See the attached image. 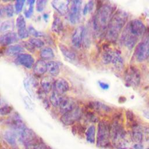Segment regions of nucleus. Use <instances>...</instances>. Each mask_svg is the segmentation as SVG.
Masks as SVG:
<instances>
[{"mask_svg": "<svg viewBox=\"0 0 149 149\" xmlns=\"http://www.w3.org/2000/svg\"><path fill=\"white\" fill-rule=\"evenodd\" d=\"M24 51V48L19 44L11 45L9 46L5 50V53L7 55L10 56H17L20 54H22Z\"/></svg>", "mask_w": 149, "mask_h": 149, "instance_id": "20", "label": "nucleus"}, {"mask_svg": "<svg viewBox=\"0 0 149 149\" xmlns=\"http://www.w3.org/2000/svg\"><path fill=\"white\" fill-rule=\"evenodd\" d=\"M134 57L138 62H141L149 58V33H146L135 47Z\"/></svg>", "mask_w": 149, "mask_h": 149, "instance_id": "5", "label": "nucleus"}, {"mask_svg": "<svg viewBox=\"0 0 149 149\" xmlns=\"http://www.w3.org/2000/svg\"><path fill=\"white\" fill-rule=\"evenodd\" d=\"M89 107L99 112H109L111 110L110 107L99 101L90 102L89 104Z\"/></svg>", "mask_w": 149, "mask_h": 149, "instance_id": "18", "label": "nucleus"}, {"mask_svg": "<svg viewBox=\"0 0 149 149\" xmlns=\"http://www.w3.org/2000/svg\"><path fill=\"white\" fill-rule=\"evenodd\" d=\"M86 31L85 27L83 26H78L74 31L72 36V43L77 48H79L83 42Z\"/></svg>", "mask_w": 149, "mask_h": 149, "instance_id": "10", "label": "nucleus"}, {"mask_svg": "<svg viewBox=\"0 0 149 149\" xmlns=\"http://www.w3.org/2000/svg\"><path fill=\"white\" fill-rule=\"evenodd\" d=\"M34 84L33 81L30 80L29 78H26L24 80V86L25 87V89L26 91L28 92L29 95L31 97H34V93L33 92V84Z\"/></svg>", "mask_w": 149, "mask_h": 149, "instance_id": "33", "label": "nucleus"}, {"mask_svg": "<svg viewBox=\"0 0 149 149\" xmlns=\"http://www.w3.org/2000/svg\"><path fill=\"white\" fill-rule=\"evenodd\" d=\"M146 33V27L139 19H134L129 21L120 34V42L127 48H133L140 39L142 38Z\"/></svg>", "mask_w": 149, "mask_h": 149, "instance_id": "1", "label": "nucleus"}, {"mask_svg": "<svg viewBox=\"0 0 149 149\" xmlns=\"http://www.w3.org/2000/svg\"><path fill=\"white\" fill-rule=\"evenodd\" d=\"M33 72L36 75L41 76L47 72V63L44 60H38L33 67Z\"/></svg>", "mask_w": 149, "mask_h": 149, "instance_id": "16", "label": "nucleus"}, {"mask_svg": "<svg viewBox=\"0 0 149 149\" xmlns=\"http://www.w3.org/2000/svg\"><path fill=\"white\" fill-rule=\"evenodd\" d=\"M145 15H146L148 17H149V10H146L145 11Z\"/></svg>", "mask_w": 149, "mask_h": 149, "instance_id": "47", "label": "nucleus"}, {"mask_svg": "<svg viewBox=\"0 0 149 149\" xmlns=\"http://www.w3.org/2000/svg\"><path fill=\"white\" fill-rule=\"evenodd\" d=\"M12 111V107L3 100L0 98V115H7Z\"/></svg>", "mask_w": 149, "mask_h": 149, "instance_id": "27", "label": "nucleus"}, {"mask_svg": "<svg viewBox=\"0 0 149 149\" xmlns=\"http://www.w3.org/2000/svg\"><path fill=\"white\" fill-rule=\"evenodd\" d=\"M101 57L102 62L105 64H111L119 70L123 68V59L119 51L106 48L102 52Z\"/></svg>", "mask_w": 149, "mask_h": 149, "instance_id": "4", "label": "nucleus"}, {"mask_svg": "<svg viewBox=\"0 0 149 149\" xmlns=\"http://www.w3.org/2000/svg\"><path fill=\"white\" fill-rule=\"evenodd\" d=\"M63 98L64 97L62 96V95L59 94L56 92L53 91L50 95L49 101L53 106L58 107H59Z\"/></svg>", "mask_w": 149, "mask_h": 149, "instance_id": "25", "label": "nucleus"}, {"mask_svg": "<svg viewBox=\"0 0 149 149\" xmlns=\"http://www.w3.org/2000/svg\"><path fill=\"white\" fill-rule=\"evenodd\" d=\"M81 3L82 1L78 0L71 2L69 10V19L72 24H76L80 20Z\"/></svg>", "mask_w": 149, "mask_h": 149, "instance_id": "9", "label": "nucleus"}, {"mask_svg": "<svg viewBox=\"0 0 149 149\" xmlns=\"http://www.w3.org/2000/svg\"><path fill=\"white\" fill-rule=\"evenodd\" d=\"M26 149H49V147L45 144L36 140L26 145Z\"/></svg>", "mask_w": 149, "mask_h": 149, "instance_id": "28", "label": "nucleus"}, {"mask_svg": "<svg viewBox=\"0 0 149 149\" xmlns=\"http://www.w3.org/2000/svg\"><path fill=\"white\" fill-rule=\"evenodd\" d=\"M4 11H5V15L9 17H12L14 15V13L15 12V8L11 4H8L6 6H5Z\"/></svg>", "mask_w": 149, "mask_h": 149, "instance_id": "35", "label": "nucleus"}, {"mask_svg": "<svg viewBox=\"0 0 149 149\" xmlns=\"http://www.w3.org/2000/svg\"><path fill=\"white\" fill-rule=\"evenodd\" d=\"M134 149H142L143 146L141 143H136L133 146Z\"/></svg>", "mask_w": 149, "mask_h": 149, "instance_id": "44", "label": "nucleus"}, {"mask_svg": "<svg viewBox=\"0 0 149 149\" xmlns=\"http://www.w3.org/2000/svg\"><path fill=\"white\" fill-rule=\"evenodd\" d=\"M19 40L17 33L10 31L2 34L0 36V45L8 46L11 45Z\"/></svg>", "mask_w": 149, "mask_h": 149, "instance_id": "11", "label": "nucleus"}, {"mask_svg": "<svg viewBox=\"0 0 149 149\" xmlns=\"http://www.w3.org/2000/svg\"><path fill=\"white\" fill-rule=\"evenodd\" d=\"M69 83L64 79L59 78L55 80L54 83L53 91L62 95L69 90Z\"/></svg>", "mask_w": 149, "mask_h": 149, "instance_id": "14", "label": "nucleus"}, {"mask_svg": "<svg viewBox=\"0 0 149 149\" xmlns=\"http://www.w3.org/2000/svg\"><path fill=\"white\" fill-rule=\"evenodd\" d=\"M115 12L114 6L111 4H104L99 7L93 17V26L97 33L106 32L108 26Z\"/></svg>", "mask_w": 149, "mask_h": 149, "instance_id": "3", "label": "nucleus"}, {"mask_svg": "<svg viewBox=\"0 0 149 149\" xmlns=\"http://www.w3.org/2000/svg\"><path fill=\"white\" fill-rule=\"evenodd\" d=\"M5 15V11H4V6H0V17L3 16Z\"/></svg>", "mask_w": 149, "mask_h": 149, "instance_id": "45", "label": "nucleus"}, {"mask_svg": "<svg viewBox=\"0 0 149 149\" xmlns=\"http://www.w3.org/2000/svg\"><path fill=\"white\" fill-rule=\"evenodd\" d=\"M95 136V127L94 125L90 126L86 132V140L90 143H94Z\"/></svg>", "mask_w": 149, "mask_h": 149, "instance_id": "29", "label": "nucleus"}, {"mask_svg": "<svg viewBox=\"0 0 149 149\" xmlns=\"http://www.w3.org/2000/svg\"><path fill=\"white\" fill-rule=\"evenodd\" d=\"M143 139L147 142L149 143V127L144 129L143 131Z\"/></svg>", "mask_w": 149, "mask_h": 149, "instance_id": "42", "label": "nucleus"}, {"mask_svg": "<svg viewBox=\"0 0 149 149\" xmlns=\"http://www.w3.org/2000/svg\"><path fill=\"white\" fill-rule=\"evenodd\" d=\"M16 27L17 31L26 29V23L24 17L22 15H19L16 20Z\"/></svg>", "mask_w": 149, "mask_h": 149, "instance_id": "32", "label": "nucleus"}, {"mask_svg": "<svg viewBox=\"0 0 149 149\" xmlns=\"http://www.w3.org/2000/svg\"><path fill=\"white\" fill-rule=\"evenodd\" d=\"M47 1L46 0H38L36 2V9L37 12H42L47 5Z\"/></svg>", "mask_w": 149, "mask_h": 149, "instance_id": "36", "label": "nucleus"}, {"mask_svg": "<svg viewBox=\"0 0 149 149\" xmlns=\"http://www.w3.org/2000/svg\"><path fill=\"white\" fill-rule=\"evenodd\" d=\"M17 34L19 38H21V39L26 38L29 36V33L27 29L24 30H18L17 32Z\"/></svg>", "mask_w": 149, "mask_h": 149, "instance_id": "40", "label": "nucleus"}, {"mask_svg": "<svg viewBox=\"0 0 149 149\" xmlns=\"http://www.w3.org/2000/svg\"><path fill=\"white\" fill-rule=\"evenodd\" d=\"M143 115L147 119L149 120V109H145L143 111Z\"/></svg>", "mask_w": 149, "mask_h": 149, "instance_id": "43", "label": "nucleus"}, {"mask_svg": "<svg viewBox=\"0 0 149 149\" xmlns=\"http://www.w3.org/2000/svg\"><path fill=\"white\" fill-rule=\"evenodd\" d=\"M28 31H29V35L30 34L35 38L41 37H42L44 36V34L42 32L38 31L37 30H36L35 28H34L31 26H29V27L28 29Z\"/></svg>", "mask_w": 149, "mask_h": 149, "instance_id": "38", "label": "nucleus"}, {"mask_svg": "<svg viewBox=\"0 0 149 149\" xmlns=\"http://www.w3.org/2000/svg\"><path fill=\"white\" fill-rule=\"evenodd\" d=\"M127 19L128 13L124 10L115 11L105 32V38L108 41L113 42L117 40L127 23Z\"/></svg>", "mask_w": 149, "mask_h": 149, "instance_id": "2", "label": "nucleus"}, {"mask_svg": "<svg viewBox=\"0 0 149 149\" xmlns=\"http://www.w3.org/2000/svg\"><path fill=\"white\" fill-rule=\"evenodd\" d=\"M16 61L22 66L30 69L33 67L34 65V58L29 54L22 53L16 56Z\"/></svg>", "mask_w": 149, "mask_h": 149, "instance_id": "12", "label": "nucleus"}, {"mask_svg": "<svg viewBox=\"0 0 149 149\" xmlns=\"http://www.w3.org/2000/svg\"><path fill=\"white\" fill-rule=\"evenodd\" d=\"M82 115V111L79 107L62 114L61 117V122L65 125H71L80 119Z\"/></svg>", "mask_w": 149, "mask_h": 149, "instance_id": "8", "label": "nucleus"}, {"mask_svg": "<svg viewBox=\"0 0 149 149\" xmlns=\"http://www.w3.org/2000/svg\"><path fill=\"white\" fill-rule=\"evenodd\" d=\"M94 3L93 1L88 2L84 6L83 9V13L84 15H87L88 13L91 12L94 8Z\"/></svg>", "mask_w": 149, "mask_h": 149, "instance_id": "39", "label": "nucleus"}, {"mask_svg": "<svg viewBox=\"0 0 149 149\" xmlns=\"http://www.w3.org/2000/svg\"><path fill=\"white\" fill-rule=\"evenodd\" d=\"M14 28V22L12 20H7L3 22L0 26V33L1 34L12 31Z\"/></svg>", "mask_w": 149, "mask_h": 149, "instance_id": "23", "label": "nucleus"}, {"mask_svg": "<svg viewBox=\"0 0 149 149\" xmlns=\"http://www.w3.org/2000/svg\"><path fill=\"white\" fill-rule=\"evenodd\" d=\"M4 138L9 144L11 145H15L16 143V139L17 136L15 132L7 131L4 133Z\"/></svg>", "mask_w": 149, "mask_h": 149, "instance_id": "31", "label": "nucleus"}, {"mask_svg": "<svg viewBox=\"0 0 149 149\" xmlns=\"http://www.w3.org/2000/svg\"><path fill=\"white\" fill-rule=\"evenodd\" d=\"M59 49L62 53V54L68 59L70 60H74L76 58V54L70 50L68 47H67L64 44H59Z\"/></svg>", "mask_w": 149, "mask_h": 149, "instance_id": "26", "label": "nucleus"}, {"mask_svg": "<svg viewBox=\"0 0 149 149\" xmlns=\"http://www.w3.org/2000/svg\"><path fill=\"white\" fill-rule=\"evenodd\" d=\"M35 1L29 0L26 2V6L24 10V15L26 18H30L33 13Z\"/></svg>", "mask_w": 149, "mask_h": 149, "instance_id": "30", "label": "nucleus"}, {"mask_svg": "<svg viewBox=\"0 0 149 149\" xmlns=\"http://www.w3.org/2000/svg\"><path fill=\"white\" fill-rule=\"evenodd\" d=\"M124 79L126 85L136 87L140 84V72L136 67L129 66L125 72Z\"/></svg>", "mask_w": 149, "mask_h": 149, "instance_id": "7", "label": "nucleus"}, {"mask_svg": "<svg viewBox=\"0 0 149 149\" xmlns=\"http://www.w3.org/2000/svg\"><path fill=\"white\" fill-rule=\"evenodd\" d=\"M110 137V127L104 121L99 122L97 129V144L100 147H107Z\"/></svg>", "mask_w": 149, "mask_h": 149, "instance_id": "6", "label": "nucleus"}, {"mask_svg": "<svg viewBox=\"0 0 149 149\" xmlns=\"http://www.w3.org/2000/svg\"><path fill=\"white\" fill-rule=\"evenodd\" d=\"M60 111L62 114H64L76 107L74 101L70 98L64 97L59 105Z\"/></svg>", "mask_w": 149, "mask_h": 149, "instance_id": "15", "label": "nucleus"}, {"mask_svg": "<svg viewBox=\"0 0 149 149\" xmlns=\"http://www.w3.org/2000/svg\"><path fill=\"white\" fill-rule=\"evenodd\" d=\"M63 28V22L62 20L58 16L55 17L52 25H51V30L53 32L55 33H60Z\"/></svg>", "mask_w": 149, "mask_h": 149, "instance_id": "24", "label": "nucleus"}, {"mask_svg": "<svg viewBox=\"0 0 149 149\" xmlns=\"http://www.w3.org/2000/svg\"><path fill=\"white\" fill-rule=\"evenodd\" d=\"M98 85L100 87L104 90H107L109 88V84L105 81H98Z\"/></svg>", "mask_w": 149, "mask_h": 149, "instance_id": "41", "label": "nucleus"}, {"mask_svg": "<svg viewBox=\"0 0 149 149\" xmlns=\"http://www.w3.org/2000/svg\"><path fill=\"white\" fill-rule=\"evenodd\" d=\"M26 1L24 0H19L16 1L15 3V11L16 14H19L22 10L24 3Z\"/></svg>", "mask_w": 149, "mask_h": 149, "instance_id": "37", "label": "nucleus"}, {"mask_svg": "<svg viewBox=\"0 0 149 149\" xmlns=\"http://www.w3.org/2000/svg\"><path fill=\"white\" fill-rule=\"evenodd\" d=\"M70 3L69 1L55 0L51 2V5L58 13L62 15H65L69 12Z\"/></svg>", "mask_w": 149, "mask_h": 149, "instance_id": "13", "label": "nucleus"}, {"mask_svg": "<svg viewBox=\"0 0 149 149\" xmlns=\"http://www.w3.org/2000/svg\"><path fill=\"white\" fill-rule=\"evenodd\" d=\"M40 56L44 61L49 60L55 56V54L52 49L50 47H44L40 52Z\"/></svg>", "mask_w": 149, "mask_h": 149, "instance_id": "22", "label": "nucleus"}, {"mask_svg": "<svg viewBox=\"0 0 149 149\" xmlns=\"http://www.w3.org/2000/svg\"><path fill=\"white\" fill-rule=\"evenodd\" d=\"M54 81L55 80L51 76H47L44 77L40 82L43 91L45 93L50 92L53 89Z\"/></svg>", "mask_w": 149, "mask_h": 149, "instance_id": "17", "label": "nucleus"}, {"mask_svg": "<svg viewBox=\"0 0 149 149\" xmlns=\"http://www.w3.org/2000/svg\"><path fill=\"white\" fill-rule=\"evenodd\" d=\"M29 42L34 48H42L44 45V41L38 38H31L30 39Z\"/></svg>", "mask_w": 149, "mask_h": 149, "instance_id": "34", "label": "nucleus"}, {"mask_svg": "<svg viewBox=\"0 0 149 149\" xmlns=\"http://www.w3.org/2000/svg\"><path fill=\"white\" fill-rule=\"evenodd\" d=\"M132 139L136 143H141L143 140V130L139 126H135L132 133Z\"/></svg>", "mask_w": 149, "mask_h": 149, "instance_id": "21", "label": "nucleus"}, {"mask_svg": "<svg viewBox=\"0 0 149 149\" xmlns=\"http://www.w3.org/2000/svg\"><path fill=\"white\" fill-rule=\"evenodd\" d=\"M3 149H5V148H3Z\"/></svg>", "mask_w": 149, "mask_h": 149, "instance_id": "48", "label": "nucleus"}, {"mask_svg": "<svg viewBox=\"0 0 149 149\" xmlns=\"http://www.w3.org/2000/svg\"><path fill=\"white\" fill-rule=\"evenodd\" d=\"M47 72L52 76H56L60 72V65L56 61H50L47 63Z\"/></svg>", "mask_w": 149, "mask_h": 149, "instance_id": "19", "label": "nucleus"}, {"mask_svg": "<svg viewBox=\"0 0 149 149\" xmlns=\"http://www.w3.org/2000/svg\"><path fill=\"white\" fill-rule=\"evenodd\" d=\"M48 17H49V15H48L47 13H44V14L43 15V18H44V19L45 20H47L48 19Z\"/></svg>", "mask_w": 149, "mask_h": 149, "instance_id": "46", "label": "nucleus"}]
</instances>
